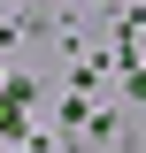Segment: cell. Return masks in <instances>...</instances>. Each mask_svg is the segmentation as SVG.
I'll return each mask as SVG.
<instances>
[{"mask_svg":"<svg viewBox=\"0 0 146 153\" xmlns=\"http://www.w3.org/2000/svg\"><path fill=\"white\" fill-rule=\"evenodd\" d=\"M23 123V84H8V92H0V130H16Z\"/></svg>","mask_w":146,"mask_h":153,"instance_id":"1","label":"cell"}]
</instances>
